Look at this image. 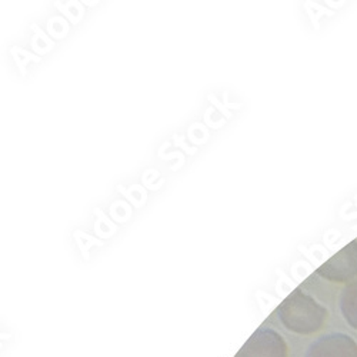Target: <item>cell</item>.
Wrapping results in <instances>:
<instances>
[{"mask_svg":"<svg viewBox=\"0 0 357 357\" xmlns=\"http://www.w3.org/2000/svg\"><path fill=\"white\" fill-rule=\"evenodd\" d=\"M280 323L291 333L309 336L323 329L329 312L314 297L296 289L276 310Z\"/></svg>","mask_w":357,"mask_h":357,"instance_id":"cell-1","label":"cell"},{"mask_svg":"<svg viewBox=\"0 0 357 357\" xmlns=\"http://www.w3.org/2000/svg\"><path fill=\"white\" fill-rule=\"evenodd\" d=\"M305 357H357V343L344 333H332L312 343Z\"/></svg>","mask_w":357,"mask_h":357,"instance_id":"cell-4","label":"cell"},{"mask_svg":"<svg viewBox=\"0 0 357 357\" xmlns=\"http://www.w3.org/2000/svg\"><path fill=\"white\" fill-rule=\"evenodd\" d=\"M340 310L347 324L357 331V280L343 289L340 294Z\"/></svg>","mask_w":357,"mask_h":357,"instance_id":"cell-5","label":"cell"},{"mask_svg":"<svg viewBox=\"0 0 357 357\" xmlns=\"http://www.w3.org/2000/svg\"><path fill=\"white\" fill-rule=\"evenodd\" d=\"M316 275L332 283L357 280V241L350 242L316 271Z\"/></svg>","mask_w":357,"mask_h":357,"instance_id":"cell-2","label":"cell"},{"mask_svg":"<svg viewBox=\"0 0 357 357\" xmlns=\"http://www.w3.org/2000/svg\"><path fill=\"white\" fill-rule=\"evenodd\" d=\"M234 357H289V347L280 333L260 327Z\"/></svg>","mask_w":357,"mask_h":357,"instance_id":"cell-3","label":"cell"}]
</instances>
